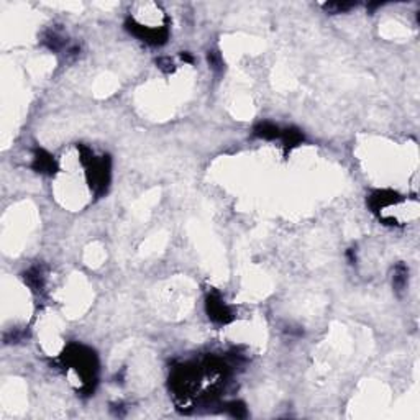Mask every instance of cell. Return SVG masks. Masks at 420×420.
Here are the masks:
<instances>
[{"mask_svg": "<svg viewBox=\"0 0 420 420\" xmlns=\"http://www.w3.org/2000/svg\"><path fill=\"white\" fill-rule=\"evenodd\" d=\"M64 360L67 364L76 368L81 378L84 379V386L89 391H94V383H96V372H97V358L94 352H90L89 348L84 346H71L64 353Z\"/></svg>", "mask_w": 420, "mask_h": 420, "instance_id": "cell-1", "label": "cell"}, {"mask_svg": "<svg viewBox=\"0 0 420 420\" xmlns=\"http://www.w3.org/2000/svg\"><path fill=\"white\" fill-rule=\"evenodd\" d=\"M82 158L81 161L84 162V166L87 168V179L90 182V188L96 191L97 196H102L108 188V181H110V159L108 156L102 158H94L87 148H82Z\"/></svg>", "mask_w": 420, "mask_h": 420, "instance_id": "cell-2", "label": "cell"}, {"mask_svg": "<svg viewBox=\"0 0 420 420\" xmlns=\"http://www.w3.org/2000/svg\"><path fill=\"white\" fill-rule=\"evenodd\" d=\"M205 309H207L208 318H210V320H214L215 323L223 325V323H228V322L233 320L231 310L220 299V295H217V294H210L208 295L207 302H205Z\"/></svg>", "mask_w": 420, "mask_h": 420, "instance_id": "cell-3", "label": "cell"}, {"mask_svg": "<svg viewBox=\"0 0 420 420\" xmlns=\"http://www.w3.org/2000/svg\"><path fill=\"white\" fill-rule=\"evenodd\" d=\"M33 169L38 171V173L53 174L54 171H56V162H54L51 154H48L43 150H36L35 159H33Z\"/></svg>", "mask_w": 420, "mask_h": 420, "instance_id": "cell-4", "label": "cell"}, {"mask_svg": "<svg viewBox=\"0 0 420 420\" xmlns=\"http://www.w3.org/2000/svg\"><path fill=\"white\" fill-rule=\"evenodd\" d=\"M25 283L32 287L33 291L36 292H40L43 289V286H44V277H43V271L41 268H32V269H28L27 273H25Z\"/></svg>", "mask_w": 420, "mask_h": 420, "instance_id": "cell-5", "label": "cell"}, {"mask_svg": "<svg viewBox=\"0 0 420 420\" xmlns=\"http://www.w3.org/2000/svg\"><path fill=\"white\" fill-rule=\"evenodd\" d=\"M254 135L260 136V138H264V139H274V138H279L281 136V131L276 125L269 122H263L260 125L254 127Z\"/></svg>", "mask_w": 420, "mask_h": 420, "instance_id": "cell-6", "label": "cell"}, {"mask_svg": "<svg viewBox=\"0 0 420 420\" xmlns=\"http://www.w3.org/2000/svg\"><path fill=\"white\" fill-rule=\"evenodd\" d=\"M281 136H283V142L287 148L297 146L302 143V139H304V135H302L297 128H287L286 131H283Z\"/></svg>", "mask_w": 420, "mask_h": 420, "instance_id": "cell-7", "label": "cell"}, {"mask_svg": "<svg viewBox=\"0 0 420 420\" xmlns=\"http://www.w3.org/2000/svg\"><path fill=\"white\" fill-rule=\"evenodd\" d=\"M407 283V269L404 264H399L394 271V287L395 291H402L404 286Z\"/></svg>", "mask_w": 420, "mask_h": 420, "instance_id": "cell-8", "label": "cell"}, {"mask_svg": "<svg viewBox=\"0 0 420 420\" xmlns=\"http://www.w3.org/2000/svg\"><path fill=\"white\" fill-rule=\"evenodd\" d=\"M43 43L48 46L50 50H53V51H58V50H61L66 44V41L63 40V38H61L59 35H56V33H48V35L44 36Z\"/></svg>", "mask_w": 420, "mask_h": 420, "instance_id": "cell-9", "label": "cell"}, {"mask_svg": "<svg viewBox=\"0 0 420 420\" xmlns=\"http://www.w3.org/2000/svg\"><path fill=\"white\" fill-rule=\"evenodd\" d=\"M207 59H208L210 67H212L215 73H222L223 71V61H222L220 54L217 53V51H208Z\"/></svg>", "mask_w": 420, "mask_h": 420, "instance_id": "cell-10", "label": "cell"}, {"mask_svg": "<svg viewBox=\"0 0 420 420\" xmlns=\"http://www.w3.org/2000/svg\"><path fill=\"white\" fill-rule=\"evenodd\" d=\"M227 410L230 412V415L237 417V418H243L246 417V407L243 406L242 402H231L227 406Z\"/></svg>", "mask_w": 420, "mask_h": 420, "instance_id": "cell-11", "label": "cell"}, {"mask_svg": "<svg viewBox=\"0 0 420 420\" xmlns=\"http://www.w3.org/2000/svg\"><path fill=\"white\" fill-rule=\"evenodd\" d=\"M353 7V4H329L325 5L326 10H330L333 13H341V12H346Z\"/></svg>", "mask_w": 420, "mask_h": 420, "instance_id": "cell-12", "label": "cell"}, {"mask_svg": "<svg viewBox=\"0 0 420 420\" xmlns=\"http://www.w3.org/2000/svg\"><path fill=\"white\" fill-rule=\"evenodd\" d=\"M181 58H182L184 61H188V63H192V56H189L188 53H182V54H181Z\"/></svg>", "mask_w": 420, "mask_h": 420, "instance_id": "cell-13", "label": "cell"}]
</instances>
